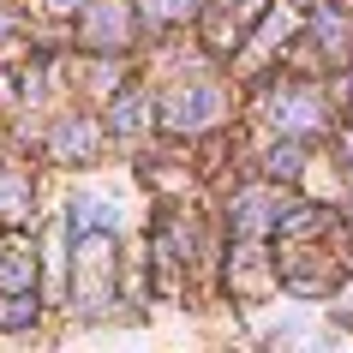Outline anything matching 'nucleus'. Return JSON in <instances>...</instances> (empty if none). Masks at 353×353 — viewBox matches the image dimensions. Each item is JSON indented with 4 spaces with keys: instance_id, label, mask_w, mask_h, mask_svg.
Returning <instances> with one entry per match:
<instances>
[{
    "instance_id": "6e6552de",
    "label": "nucleus",
    "mask_w": 353,
    "mask_h": 353,
    "mask_svg": "<svg viewBox=\"0 0 353 353\" xmlns=\"http://www.w3.org/2000/svg\"><path fill=\"white\" fill-rule=\"evenodd\" d=\"M192 6H198V0H144V12H150V19H186Z\"/></svg>"
},
{
    "instance_id": "1a4fd4ad",
    "label": "nucleus",
    "mask_w": 353,
    "mask_h": 353,
    "mask_svg": "<svg viewBox=\"0 0 353 353\" xmlns=\"http://www.w3.org/2000/svg\"><path fill=\"white\" fill-rule=\"evenodd\" d=\"M252 6H263V0H240V12H252ZM245 24H252V19H234V24L222 30V37H216V48H228V42H240V37H245Z\"/></svg>"
},
{
    "instance_id": "9b49d317",
    "label": "nucleus",
    "mask_w": 353,
    "mask_h": 353,
    "mask_svg": "<svg viewBox=\"0 0 353 353\" xmlns=\"http://www.w3.org/2000/svg\"><path fill=\"white\" fill-rule=\"evenodd\" d=\"M270 168H276V174H294V168H299V150H276V156H270Z\"/></svg>"
},
{
    "instance_id": "7ed1b4c3",
    "label": "nucleus",
    "mask_w": 353,
    "mask_h": 353,
    "mask_svg": "<svg viewBox=\"0 0 353 353\" xmlns=\"http://www.w3.org/2000/svg\"><path fill=\"white\" fill-rule=\"evenodd\" d=\"M312 120H317V102H312V96H281V102H276V126L299 132V126H312Z\"/></svg>"
},
{
    "instance_id": "0eeeda50",
    "label": "nucleus",
    "mask_w": 353,
    "mask_h": 353,
    "mask_svg": "<svg viewBox=\"0 0 353 353\" xmlns=\"http://www.w3.org/2000/svg\"><path fill=\"white\" fill-rule=\"evenodd\" d=\"M96 37L120 42V37H126V12H120V6H102V12H96Z\"/></svg>"
},
{
    "instance_id": "39448f33",
    "label": "nucleus",
    "mask_w": 353,
    "mask_h": 353,
    "mask_svg": "<svg viewBox=\"0 0 353 353\" xmlns=\"http://www.w3.org/2000/svg\"><path fill=\"white\" fill-rule=\"evenodd\" d=\"M84 144H90V120H72V126L54 132V150H60V156H78Z\"/></svg>"
},
{
    "instance_id": "f257e3e1",
    "label": "nucleus",
    "mask_w": 353,
    "mask_h": 353,
    "mask_svg": "<svg viewBox=\"0 0 353 353\" xmlns=\"http://www.w3.org/2000/svg\"><path fill=\"white\" fill-rule=\"evenodd\" d=\"M216 108H222V96L204 90V84H198V90H180L174 102H168V126L174 132H198V126L216 120Z\"/></svg>"
},
{
    "instance_id": "9d476101",
    "label": "nucleus",
    "mask_w": 353,
    "mask_h": 353,
    "mask_svg": "<svg viewBox=\"0 0 353 353\" xmlns=\"http://www.w3.org/2000/svg\"><path fill=\"white\" fill-rule=\"evenodd\" d=\"M138 120H144V102H120V114H114V126H120V132H132Z\"/></svg>"
},
{
    "instance_id": "f03ea898",
    "label": "nucleus",
    "mask_w": 353,
    "mask_h": 353,
    "mask_svg": "<svg viewBox=\"0 0 353 353\" xmlns=\"http://www.w3.org/2000/svg\"><path fill=\"white\" fill-rule=\"evenodd\" d=\"M78 294L90 299L84 312H96L108 299V245H84V258H78Z\"/></svg>"
},
{
    "instance_id": "423d86ee",
    "label": "nucleus",
    "mask_w": 353,
    "mask_h": 353,
    "mask_svg": "<svg viewBox=\"0 0 353 353\" xmlns=\"http://www.w3.org/2000/svg\"><path fill=\"white\" fill-rule=\"evenodd\" d=\"M24 281H30V258L24 252H6L0 258V288H24Z\"/></svg>"
},
{
    "instance_id": "20e7f679",
    "label": "nucleus",
    "mask_w": 353,
    "mask_h": 353,
    "mask_svg": "<svg viewBox=\"0 0 353 353\" xmlns=\"http://www.w3.org/2000/svg\"><path fill=\"white\" fill-rule=\"evenodd\" d=\"M114 228V222H120V210H114L108 204V198H78V228Z\"/></svg>"
}]
</instances>
